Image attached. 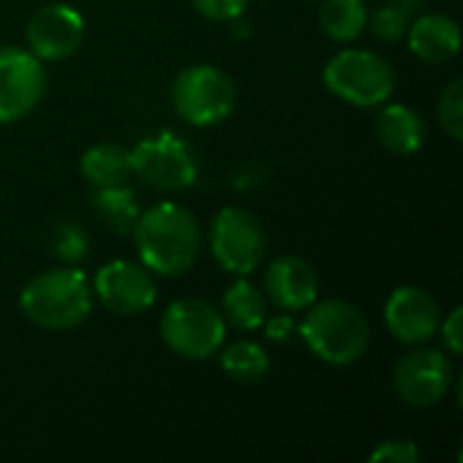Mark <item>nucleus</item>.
I'll list each match as a JSON object with an SVG mask.
<instances>
[{"mask_svg":"<svg viewBox=\"0 0 463 463\" xmlns=\"http://www.w3.org/2000/svg\"><path fill=\"white\" fill-rule=\"evenodd\" d=\"M439 122L453 141L463 138V84L456 79L439 98Z\"/></svg>","mask_w":463,"mask_h":463,"instance_id":"nucleus-22","label":"nucleus"},{"mask_svg":"<svg viewBox=\"0 0 463 463\" xmlns=\"http://www.w3.org/2000/svg\"><path fill=\"white\" fill-rule=\"evenodd\" d=\"M171 100L187 125L209 128L236 109V84L217 65H190L174 79Z\"/></svg>","mask_w":463,"mask_h":463,"instance_id":"nucleus-5","label":"nucleus"},{"mask_svg":"<svg viewBox=\"0 0 463 463\" xmlns=\"http://www.w3.org/2000/svg\"><path fill=\"white\" fill-rule=\"evenodd\" d=\"M250 0H193L195 11L212 22H233L244 14Z\"/></svg>","mask_w":463,"mask_h":463,"instance_id":"nucleus-25","label":"nucleus"},{"mask_svg":"<svg viewBox=\"0 0 463 463\" xmlns=\"http://www.w3.org/2000/svg\"><path fill=\"white\" fill-rule=\"evenodd\" d=\"M266 231L260 225V220L239 206L222 209L217 212V217L209 225V250L214 255V260L239 277L252 274L263 258H266Z\"/></svg>","mask_w":463,"mask_h":463,"instance_id":"nucleus-7","label":"nucleus"},{"mask_svg":"<svg viewBox=\"0 0 463 463\" xmlns=\"http://www.w3.org/2000/svg\"><path fill=\"white\" fill-rule=\"evenodd\" d=\"M81 174L95 187H119L133 174V157L130 149L122 144H95L81 157Z\"/></svg>","mask_w":463,"mask_h":463,"instance_id":"nucleus-17","label":"nucleus"},{"mask_svg":"<svg viewBox=\"0 0 463 463\" xmlns=\"http://www.w3.org/2000/svg\"><path fill=\"white\" fill-rule=\"evenodd\" d=\"M410 27L407 11L402 5H383L374 19H372V30L380 41H399Z\"/></svg>","mask_w":463,"mask_h":463,"instance_id":"nucleus-23","label":"nucleus"},{"mask_svg":"<svg viewBox=\"0 0 463 463\" xmlns=\"http://www.w3.org/2000/svg\"><path fill=\"white\" fill-rule=\"evenodd\" d=\"M46 90L43 62L22 46H0V122L27 117Z\"/></svg>","mask_w":463,"mask_h":463,"instance_id":"nucleus-9","label":"nucleus"},{"mask_svg":"<svg viewBox=\"0 0 463 463\" xmlns=\"http://www.w3.org/2000/svg\"><path fill=\"white\" fill-rule=\"evenodd\" d=\"M266 298L285 312L309 309L317 298L315 269L296 255L277 258L266 271Z\"/></svg>","mask_w":463,"mask_h":463,"instance_id":"nucleus-14","label":"nucleus"},{"mask_svg":"<svg viewBox=\"0 0 463 463\" xmlns=\"http://www.w3.org/2000/svg\"><path fill=\"white\" fill-rule=\"evenodd\" d=\"M133 239L141 263L160 277H182L201 252V228L195 217L171 201L155 203L138 214Z\"/></svg>","mask_w":463,"mask_h":463,"instance_id":"nucleus-1","label":"nucleus"},{"mask_svg":"<svg viewBox=\"0 0 463 463\" xmlns=\"http://www.w3.org/2000/svg\"><path fill=\"white\" fill-rule=\"evenodd\" d=\"M84 38V19L68 3L41 5L27 22V46L38 60H65Z\"/></svg>","mask_w":463,"mask_h":463,"instance_id":"nucleus-12","label":"nucleus"},{"mask_svg":"<svg viewBox=\"0 0 463 463\" xmlns=\"http://www.w3.org/2000/svg\"><path fill=\"white\" fill-rule=\"evenodd\" d=\"M326 87L350 106L372 109L385 103L396 90L393 65L369 49H342L323 68Z\"/></svg>","mask_w":463,"mask_h":463,"instance_id":"nucleus-4","label":"nucleus"},{"mask_svg":"<svg viewBox=\"0 0 463 463\" xmlns=\"http://www.w3.org/2000/svg\"><path fill=\"white\" fill-rule=\"evenodd\" d=\"M54 252H57V258L76 263L87 252V236L76 225H60L54 231Z\"/></svg>","mask_w":463,"mask_h":463,"instance_id":"nucleus-24","label":"nucleus"},{"mask_svg":"<svg viewBox=\"0 0 463 463\" xmlns=\"http://www.w3.org/2000/svg\"><path fill=\"white\" fill-rule=\"evenodd\" d=\"M410 49L423 62H448L461 49L458 22L445 14H423L410 27Z\"/></svg>","mask_w":463,"mask_h":463,"instance_id":"nucleus-15","label":"nucleus"},{"mask_svg":"<svg viewBox=\"0 0 463 463\" xmlns=\"http://www.w3.org/2000/svg\"><path fill=\"white\" fill-rule=\"evenodd\" d=\"M369 24L364 0H326L320 8V27L334 41H355Z\"/></svg>","mask_w":463,"mask_h":463,"instance_id":"nucleus-19","label":"nucleus"},{"mask_svg":"<svg viewBox=\"0 0 463 463\" xmlns=\"http://www.w3.org/2000/svg\"><path fill=\"white\" fill-rule=\"evenodd\" d=\"M377 138L393 155H415L426 141V122L404 103H391L377 117Z\"/></svg>","mask_w":463,"mask_h":463,"instance_id":"nucleus-16","label":"nucleus"},{"mask_svg":"<svg viewBox=\"0 0 463 463\" xmlns=\"http://www.w3.org/2000/svg\"><path fill=\"white\" fill-rule=\"evenodd\" d=\"M369 458H372V461L410 463L420 458V450H418L410 439H391V442H385L383 448H377Z\"/></svg>","mask_w":463,"mask_h":463,"instance_id":"nucleus-26","label":"nucleus"},{"mask_svg":"<svg viewBox=\"0 0 463 463\" xmlns=\"http://www.w3.org/2000/svg\"><path fill=\"white\" fill-rule=\"evenodd\" d=\"M160 336L176 355L206 361L225 345V317L201 298H182L163 312Z\"/></svg>","mask_w":463,"mask_h":463,"instance_id":"nucleus-6","label":"nucleus"},{"mask_svg":"<svg viewBox=\"0 0 463 463\" xmlns=\"http://www.w3.org/2000/svg\"><path fill=\"white\" fill-rule=\"evenodd\" d=\"M19 307L38 328L68 331L87 320L92 309V288L79 269H49L24 285Z\"/></svg>","mask_w":463,"mask_h":463,"instance_id":"nucleus-2","label":"nucleus"},{"mask_svg":"<svg viewBox=\"0 0 463 463\" xmlns=\"http://www.w3.org/2000/svg\"><path fill=\"white\" fill-rule=\"evenodd\" d=\"M442 309L431 293L415 285L396 288L385 301V326L404 345H423L437 336Z\"/></svg>","mask_w":463,"mask_h":463,"instance_id":"nucleus-13","label":"nucleus"},{"mask_svg":"<svg viewBox=\"0 0 463 463\" xmlns=\"http://www.w3.org/2000/svg\"><path fill=\"white\" fill-rule=\"evenodd\" d=\"M130 157L133 174L165 193L187 190L198 179V157L193 146L168 130L144 138L136 149H130Z\"/></svg>","mask_w":463,"mask_h":463,"instance_id":"nucleus-8","label":"nucleus"},{"mask_svg":"<svg viewBox=\"0 0 463 463\" xmlns=\"http://www.w3.org/2000/svg\"><path fill=\"white\" fill-rule=\"evenodd\" d=\"M301 336L320 361L331 366H350L364 358L369 347V323L355 304L331 298L307 312Z\"/></svg>","mask_w":463,"mask_h":463,"instance_id":"nucleus-3","label":"nucleus"},{"mask_svg":"<svg viewBox=\"0 0 463 463\" xmlns=\"http://www.w3.org/2000/svg\"><path fill=\"white\" fill-rule=\"evenodd\" d=\"M220 366L236 383H260L269 374L271 361H269V353L260 345H255V342H233L220 353Z\"/></svg>","mask_w":463,"mask_h":463,"instance_id":"nucleus-20","label":"nucleus"},{"mask_svg":"<svg viewBox=\"0 0 463 463\" xmlns=\"http://www.w3.org/2000/svg\"><path fill=\"white\" fill-rule=\"evenodd\" d=\"M95 296L114 315H138L155 304L157 285L144 263L111 260L95 277Z\"/></svg>","mask_w":463,"mask_h":463,"instance_id":"nucleus-11","label":"nucleus"},{"mask_svg":"<svg viewBox=\"0 0 463 463\" xmlns=\"http://www.w3.org/2000/svg\"><path fill=\"white\" fill-rule=\"evenodd\" d=\"M453 383V366L439 350H415L404 355L393 374V388L399 399L410 407L439 404Z\"/></svg>","mask_w":463,"mask_h":463,"instance_id":"nucleus-10","label":"nucleus"},{"mask_svg":"<svg viewBox=\"0 0 463 463\" xmlns=\"http://www.w3.org/2000/svg\"><path fill=\"white\" fill-rule=\"evenodd\" d=\"M225 320L239 331H258L269 315V298L247 279H236L222 296Z\"/></svg>","mask_w":463,"mask_h":463,"instance_id":"nucleus-18","label":"nucleus"},{"mask_svg":"<svg viewBox=\"0 0 463 463\" xmlns=\"http://www.w3.org/2000/svg\"><path fill=\"white\" fill-rule=\"evenodd\" d=\"M92 206H95L98 217L111 231H119V233H130L133 225H136V220H138V214H141L133 190H128L125 184L98 190L95 198H92Z\"/></svg>","mask_w":463,"mask_h":463,"instance_id":"nucleus-21","label":"nucleus"},{"mask_svg":"<svg viewBox=\"0 0 463 463\" xmlns=\"http://www.w3.org/2000/svg\"><path fill=\"white\" fill-rule=\"evenodd\" d=\"M439 328H442V339H445L448 350L453 355H461V307H456L448 315V320L439 323Z\"/></svg>","mask_w":463,"mask_h":463,"instance_id":"nucleus-27","label":"nucleus"}]
</instances>
